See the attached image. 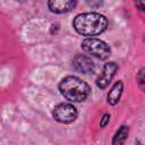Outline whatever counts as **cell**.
I'll list each match as a JSON object with an SVG mask.
<instances>
[{"mask_svg":"<svg viewBox=\"0 0 145 145\" xmlns=\"http://www.w3.org/2000/svg\"><path fill=\"white\" fill-rule=\"evenodd\" d=\"M72 26L76 32L84 36H94L103 33L108 27L105 16L97 12H84L74 18Z\"/></svg>","mask_w":145,"mask_h":145,"instance_id":"1","label":"cell"},{"mask_svg":"<svg viewBox=\"0 0 145 145\" xmlns=\"http://www.w3.org/2000/svg\"><path fill=\"white\" fill-rule=\"evenodd\" d=\"M59 89L63 97L70 102H82L91 92L88 84L76 76L65 77L59 84Z\"/></svg>","mask_w":145,"mask_h":145,"instance_id":"2","label":"cell"},{"mask_svg":"<svg viewBox=\"0 0 145 145\" xmlns=\"http://www.w3.org/2000/svg\"><path fill=\"white\" fill-rule=\"evenodd\" d=\"M82 48L86 53H88L91 56H94V57H96L99 59H102V60L106 59L111 53L110 46L104 41L95 39V37L85 39L82 42Z\"/></svg>","mask_w":145,"mask_h":145,"instance_id":"3","label":"cell"},{"mask_svg":"<svg viewBox=\"0 0 145 145\" xmlns=\"http://www.w3.org/2000/svg\"><path fill=\"white\" fill-rule=\"evenodd\" d=\"M77 109L70 103H60L54 106L52 111V116L54 120L61 123H69L72 122L77 118Z\"/></svg>","mask_w":145,"mask_h":145,"instance_id":"4","label":"cell"},{"mask_svg":"<svg viewBox=\"0 0 145 145\" xmlns=\"http://www.w3.org/2000/svg\"><path fill=\"white\" fill-rule=\"evenodd\" d=\"M117 70H118V65L116 62H108V63H105L103 69H102L101 75L96 79L97 87L105 88L110 84V82L113 78V76H114Z\"/></svg>","mask_w":145,"mask_h":145,"instance_id":"5","label":"cell"},{"mask_svg":"<svg viewBox=\"0 0 145 145\" xmlns=\"http://www.w3.org/2000/svg\"><path fill=\"white\" fill-rule=\"evenodd\" d=\"M74 68L82 74H92L95 70V63L85 54H77L72 60Z\"/></svg>","mask_w":145,"mask_h":145,"instance_id":"6","label":"cell"},{"mask_svg":"<svg viewBox=\"0 0 145 145\" xmlns=\"http://www.w3.org/2000/svg\"><path fill=\"white\" fill-rule=\"evenodd\" d=\"M77 3V0H48L49 9L56 14L70 11Z\"/></svg>","mask_w":145,"mask_h":145,"instance_id":"7","label":"cell"},{"mask_svg":"<svg viewBox=\"0 0 145 145\" xmlns=\"http://www.w3.org/2000/svg\"><path fill=\"white\" fill-rule=\"evenodd\" d=\"M122 89H123V84L121 80H118L111 88V91L108 93V102L111 105H116L122 94Z\"/></svg>","mask_w":145,"mask_h":145,"instance_id":"8","label":"cell"},{"mask_svg":"<svg viewBox=\"0 0 145 145\" xmlns=\"http://www.w3.org/2000/svg\"><path fill=\"white\" fill-rule=\"evenodd\" d=\"M128 131H129V129H128L127 126H121V127L119 128V130L116 133L112 143H113V144H121V143H123L125 139H126L127 136H128Z\"/></svg>","mask_w":145,"mask_h":145,"instance_id":"9","label":"cell"},{"mask_svg":"<svg viewBox=\"0 0 145 145\" xmlns=\"http://www.w3.org/2000/svg\"><path fill=\"white\" fill-rule=\"evenodd\" d=\"M137 83L139 87L145 92V68H142L137 74Z\"/></svg>","mask_w":145,"mask_h":145,"instance_id":"10","label":"cell"},{"mask_svg":"<svg viewBox=\"0 0 145 145\" xmlns=\"http://www.w3.org/2000/svg\"><path fill=\"white\" fill-rule=\"evenodd\" d=\"M135 5L142 11H145V0H135Z\"/></svg>","mask_w":145,"mask_h":145,"instance_id":"11","label":"cell"},{"mask_svg":"<svg viewBox=\"0 0 145 145\" xmlns=\"http://www.w3.org/2000/svg\"><path fill=\"white\" fill-rule=\"evenodd\" d=\"M109 120H110V114H108V113H105L104 116H103V118H102V120H101V127H105L106 125H108V122H109Z\"/></svg>","mask_w":145,"mask_h":145,"instance_id":"12","label":"cell"}]
</instances>
